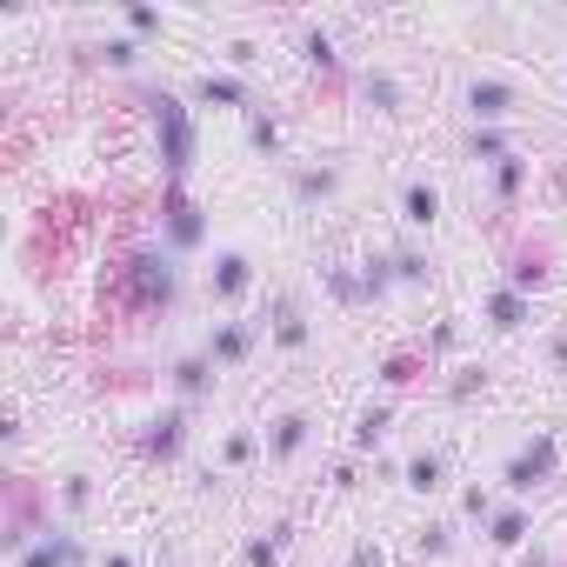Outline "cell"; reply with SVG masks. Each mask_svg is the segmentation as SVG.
<instances>
[{"mask_svg": "<svg viewBox=\"0 0 567 567\" xmlns=\"http://www.w3.org/2000/svg\"><path fill=\"white\" fill-rule=\"evenodd\" d=\"M121 280H127V308H134V315H167L174 295H181V267H174L167 247H141V254H127Z\"/></svg>", "mask_w": 567, "mask_h": 567, "instance_id": "6da1fadb", "label": "cell"}, {"mask_svg": "<svg viewBox=\"0 0 567 567\" xmlns=\"http://www.w3.org/2000/svg\"><path fill=\"white\" fill-rule=\"evenodd\" d=\"M147 107H154V141H161L167 187H181V181H187V167H194V121H187V101L161 87V94H147Z\"/></svg>", "mask_w": 567, "mask_h": 567, "instance_id": "7a4b0ae2", "label": "cell"}, {"mask_svg": "<svg viewBox=\"0 0 567 567\" xmlns=\"http://www.w3.org/2000/svg\"><path fill=\"white\" fill-rule=\"evenodd\" d=\"M207 240V214H200V200L187 194V187H167L161 194V247L181 260V254H194Z\"/></svg>", "mask_w": 567, "mask_h": 567, "instance_id": "3957f363", "label": "cell"}, {"mask_svg": "<svg viewBox=\"0 0 567 567\" xmlns=\"http://www.w3.org/2000/svg\"><path fill=\"white\" fill-rule=\"evenodd\" d=\"M554 467H560L554 434H534V441L501 467V487H507V494H534V487H547V481H554Z\"/></svg>", "mask_w": 567, "mask_h": 567, "instance_id": "277c9868", "label": "cell"}, {"mask_svg": "<svg viewBox=\"0 0 567 567\" xmlns=\"http://www.w3.org/2000/svg\"><path fill=\"white\" fill-rule=\"evenodd\" d=\"M514 107H520V87H514V81H501V74H474V81H467V114H474V127H501Z\"/></svg>", "mask_w": 567, "mask_h": 567, "instance_id": "5b68a950", "label": "cell"}, {"mask_svg": "<svg viewBox=\"0 0 567 567\" xmlns=\"http://www.w3.org/2000/svg\"><path fill=\"white\" fill-rule=\"evenodd\" d=\"M254 348H260V328H254V321H214V334H207L200 354H207L220 374H234V368L254 361Z\"/></svg>", "mask_w": 567, "mask_h": 567, "instance_id": "8992f818", "label": "cell"}, {"mask_svg": "<svg viewBox=\"0 0 567 567\" xmlns=\"http://www.w3.org/2000/svg\"><path fill=\"white\" fill-rule=\"evenodd\" d=\"M267 341H274L280 354H308L315 321H308V308H301L295 295H280V301H274V315H267Z\"/></svg>", "mask_w": 567, "mask_h": 567, "instance_id": "52a82bcc", "label": "cell"}, {"mask_svg": "<svg viewBox=\"0 0 567 567\" xmlns=\"http://www.w3.org/2000/svg\"><path fill=\"white\" fill-rule=\"evenodd\" d=\"M187 421H194V408H181V401H174L167 414H154V421L141 427V454H147V461H174V454L187 447Z\"/></svg>", "mask_w": 567, "mask_h": 567, "instance_id": "ba28073f", "label": "cell"}, {"mask_svg": "<svg viewBox=\"0 0 567 567\" xmlns=\"http://www.w3.org/2000/svg\"><path fill=\"white\" fill-rule=\"evenodd\" d=\"M308 441H315V414L308 408H288V414L267 421V461H280V467H288Z\"/></svg>", "mask_w": 567, "mask_h": 567, "instance_id": "9c48e42d", "label": "cell"}, {"mask_svg": "<svg viewBox=\"0 0 567 567\" xmlns=\"http://www.w3.org/2000/svg\"><path fill=\"white\" fill-rule=\"evenodd\" d=\"M207 288H214V301H247V288H254V260L240 254V247H220L214 254V267H207Z\"/></svg>", "mask_w": 567, "mask_h": 567, "instance_id": "30bf717a", "label": "cell"}, {"mask_svg": "<svg viewBox=\"0 0 567 567\" xmlns=\"http://www.w3.org/2000/svg\"><path fill=\"white\" fill-rule=\"evenodd\" d=\"M288 187H295L301 207H321V200L341 194V167L334 161H288Z\"/></svg>", "mask_w": 567, "mask_h": 567, "instance_id": "8fae6325", "label": "cell"}, {"mask_svg": "<svg viewBox=\"0 0 567 567\" xmlns=\"http://www.w3.org/2000/svg\"><path fill=\"white\" fill-rule=\"evenodd\" d=\"M481 321L494 328V334H514V328H527L534 321V295H520V288H487V301H481Z\"/></svg>", "mask_w": 567, "mask_h": 567, "instance_id": "7c38bea8", "label": "cell"}, {"mask_svg": "<svg viewBox=\"0 0 567 567\" xmlns=\"http://www.w3.org/2000/svg\"><path fill=\"white\" fill-rule=\"evenodd\" d=\"M14 567H87V547H81V534H68V527H48Z\"/></svg>", "mask_w": 567, "mask_h": 567, "instance_id": "4fadbf2b", "label": "cell"}, {"mask_svg": "<svg viewBox=\"0 0 567 567\" xmlns=\"http://www.w3.org/2000/svg\"><path fill=\"white\" fill-rule=\"evenodd\" d=\"M187 94H194L200 107H240V114H260V101H254V87H247L240 74H200Z\"/></svg>", "mask_w": 567, "mask_h": 567, "instance_id": "5bb4252c", "label": "cell"}, {"mask_svg": "<svg viewBox=\"0 0 567 567\" xmlns=\"http://www.w3.org/2000/svg\"><path fill=\"white\" fill-rule=\"evenodd\" d=\"M214 374H220V368H214L207 354H181V361L167 368V381H174V394H181V408H200V401L214 394Z\"/></svg>", "mask_w": 567, "mask_h": 567, "instance_id": "9a60e30c", "label": "cell"}, {"mask_svg": "<svg viewBox=\"0 0 567 567\" xmlns=\"http://www.w3.org/2000/svg\"><path fill=\"white\" fill-rule=\"evenodd\" d=\"M361 101H368L381 121H401V114H408V107H401V81H394L388 68H368V74H361Z\"/></svg>", "mask_w": 567, "mask_h": 567, "instance_id": "2e32d148", "label": "cell"}, {"mask_svg": "<svg viewBox=\"0 0 567 567\" xmlns=\"http://www.w3.org/2000/svg\"><path fill=\"white\" fill-rule=\"evenodd\" d=\"M534 534V514L520 507V501H507V507H494V520H487V540L501 547V554H514L520 540Z\"/></svg>", "mask_w": 567, "mask_h": 567, "instance_id": "e0dca14e", "label": "cell"}, {"mask_svg": "<svg viewBox=\"0 0 567 567\" xmlns=\"http://www.w3.org/2000/svg\"><path fill=\"white\" fill-rule=\"evenodd\" d=\"M401 220L408 227H434L441 220V187L434 181H408L401 187Z\"/></svg>", "mask_w": 567, "mask_h": 567, "instance_id": "ac0fdd59", "label": "cell"}, {"mask_svg": "<svg viewBox=\"0 0 567 567\" xmlns=\"http://www.w3.org/2000/svg\"><path fill=\"white\" fill-rule=\"evenodd\" d=\"M507 288H520V295H540V288H547V254H540V247H514Z\"/></svg>", "mask_w": 567, "mask_h": 567, "instance_id": "d6986e66", "label": "cell"}, {"mask_svg": "<svg viewBox=\"0 0 567 567\" xmlns=\"http://www.w3.org/2000/svg\"><path fill=\"white\" fill-rule=\"evenodd\" d=\"M507 154H520L507 127H474V134H467V161H481V167H501Z\"/></svg>", "mask_w": 567, "mask_h": 567, "instance_id": "ffe728a7", "label": "cell"}, {"mask_svg": "<svg viewBox=\"0 0 567 567\" xmlns=\"http://www.w3.org/2000/svg\"><path fill=\"white\" fill-rule=\"evenodd\" d=\"M260 454H267V441H260L254 427H227V434H220V467H227V474H234V467H254Z\"/></svg>", "mask_w": 567, "mask_h": 567, "instance_id": "44dd1931", "label": "cell"}, {"mask_svg": "<svg viewBox=\"0 0 567 567\" xmlns=\"http://www.w3.org/2000/svg\"><path fill=\"white\" fill-rule=\"evenodd\" d=\"M288 540H295V527L280 520V527H267V534H254L247 547H240V560L247 567H280V554H288Z\"/></svg>", "mask_w": 567, "mask_h": 567, "instance_id": "7402d4cb", "label": "cell"}, {"mask_svg": "<svg viewBox=\"0 0 567 567\" xmlns=\"http://www.w3.org/2000/svg\"><path fill=\"white\" fill-rule=\"evenodd\" d=\"M394 427V401H374V408H361V421H354V454H368V447H381V434Z\"/></svg>", "mask_w": 567, "mask_h": 567, "instance_id": "603a6c76", "label": "cell"}, {"mask_svg": "<svg viewBox=\"0 0 567 567\" xmlns=\"http://www.w3.org/2000/svg\"><path fill=\"white\" fill-rule=\"evenodd\" d=\"M408 487H414V494H441V487H447V461H441L434 447H421V454L408 461Z\"/></svg>", "mask_w": 567, "mask_h": 567, "instance_id": "cb8c5ba5", "label": "cell"}, {"mask_svg": "<svg viewBox=\"0 0 567 567\" xmlns=\"http://www.w3.org/2000/svg\"><path fill=\"white\" fill-rule=\"evenodd\" d=\"M527 167H534L527 154H507V161L494 167V200H501V207H514V200H520V187H527Z\"/></svg>", "mask_w": 567, "mask_h": 567, "instance_id": "d4e9b609", "label": "cell"}, {"mask_svg": "<svg viewBox=\"0 0 567 567\" xmlns=\"http://www.w3.org/2000/svg\"><path fill=\"white\" fill-rule=\"evenodd\" d=\"M121 28H127L134 41H161V34H167V21H161L154 8H141V0H121Z\"/></svg>", "mask_w": 567, "mask_h": 567, "instance_id": "484cf974", "label": "cell"}, {"mask_svg": "<svg viewBox=\"0 0 567 567\" xmlns=\"http://www.w3.org/2000/svg\"><path fill=\"white\" fill-rule=\"evenodd\" d=\"M421 368H427V348H401V354H388V361H381V381H388V388H408Z\"/></svg>", "mask_w": 567, "mask_h": 567, "instance_id": "4316f807", "label": "cell"}, {"mask_svg": "<svg viewBox=\"0 0 567 567\" xmlns=\"http://www.w3.org/2000/svg\"><path fill=\"white\" fill-rule=\"evenodd\" d=\"M414 554H421V560H447V554H454V520H427V527L414 534Z\"/></svg>", "mask_w": 567, "mask_h": 567, "instance_id": "83f0119b", "label": "cell"}, {"mask_svg": "<svg viewBox=\"0 0 567 567\" xmlns=\"http://www.w3.org/2000/svg\"><path fill=\"white\" fill-rule=\"evenodd\" d=\"M394 280H408V288H427L434 280V260L421 247H394Z\"/></svg>", "mask_w": 567, "mask_h": 567, "instance_id": "f1b7e54d", "label": "cell"}, {"mask_svg": "<svg viewBox=\"0 0 567 567\" xmlns=\"http://www.w3.org/2000/svg\"><path fill=\"white\" fill-rule=\"evenodd\" d=\"M301 48H308V68H321L328 81H341V54H334V41H328L321 28H308V34H301Z\"/></svg>", "mask_w": 567, "mask_h": 567, "instance_id": "f546056e", "label": "cell"}, {"mask_svg": "<svg viewBox=\"0 0 567 567\" xmlns=\"http://www.w3.org/2000/svg\"><path fill=\"white\" fill-rule=\"evenodd\" d=\"M247 141H254V154H267V161H280V121L260 107V114H247Z\"/></svg>", "mask_w": 567, "mask_h": 567, "instance_id": "4dcf8cb0", "label": "cell"}, {"mask_svg": "<svg viewBox=\"0 0 567 567\" xmlns=\"http://www.w3.org/2000/svg\"><path fill=\"white\" fill-rule=\"evenodd\" d=\"M361 288H368V301H381V295L394 288V254H374V260H361Z\"/></svg>", "mask_w": 567, "mask_h": 567, "instance_id": "1f68e13d", "label": "cell"}, {"mask_svg": "<svg viewBox=\"0 0 567 567\" xmlns=\"http://www.w3.org/2000/svg\"><path fill=\"white\" fill-rule=\"evenodd\" d=\"M87 501H94V474H68L61 481V514H87Z\"/></svg>", "mask_w": 567, "mask_h": 567, "instance_id": "d6a6232c", "label": "cell"}, {"mask_svg": "<svg viewBox=\"0 0 567 567\" xmlns=\"http://www.w3.org/2000/svg\"><path fill=\"white\" fill-rule=\"evenodd\" d=\"M94 54H101L114 74H134V68H141V41H107V48H94Z\"/></svg>", "mask_w": 567, "mask_h": 567, "instance_id": "836d02e7", "label": "cell"}, {"mask_svg": "<svg viewBox=\"0 0 567 567\" xmlns=\"http://www.w3.org/2000/svg\"><path fill=\"white\" fill-rule=\"evenodd\" d=\"M487 388V368H454V381H447V401L461 408V401H474Z\"/></svg>", "mask_w": 567, "mask_h": 567, "instance_id": "e575fe53", "label": "cell"}, {"mask_svg": "<svg viewBox=\"0 0 567 567\" xmlns=\"http://www.w3.org/2000/svg\"><path fill=\"white\" fill-rule=\"evenodd\" d=\"M461 514L487 527V520H494V494H487V487H467V494H461Z\"/></svg>", "mask_w": 567, "mask_h": 567, "instance_id": "d590c367", "label": "cell"}, {"mask_svg": "<svg viewBox=\"0 0 567 567\" xmlns=\"http://www.w3.org/2000/svg\"><path fill=\"white\" fill-rule=\"evenodd\" d=\"M454 341H461V328H454V321H434V334H427V361L454 354Z\"/></svg>", "mask_w": 567, "mask_h": 567, "instance_id": "8d00e7d4", "label": "cell"}, {"mask_svg": "<svg viewBox=\"0 0 567 567\" xmlns=\"http://www.w3.org/2000/svg\"><path fill=\"white\" fill-rule=\"evenodd\" d=\"M227 61H234V68H254V61H260V48H254V41H227Z\"/></svg>", "mask_w": 567, "mask_h": 567, "instance_id": "74e56055", "label": "cell"}, {"mask_svg": "<svg viewBox=\"0 0 567 567\" xmlns=\"http://www.w3.org/2000/svg\"><path fill=\"white\" fill-rule=\"evenodd\" d=\"M354 567H381V547H374V540H361V547H354Z\"/></svg>", "mask_w": 567, "mask_h": 567, "instance_id": "f35d334b", "label": "cell"}, {"mask_svg": "<svg viewBox=\"0 0 567 567\" xmlns=\"http://www.w3.org/2000/svg\"><path fill=\"white\" fill-rule=\"evenodd\" d=\"M547 361H554V368L567 374V334H554V341H547Z\"/></svg>", "mask_w": 567, "mask_h": 567, "instance_id": "ab89813d", "label": "cell"}, {"mask_svg": "<svg viewBox=\"0 0 567 567\" xmlns=\"http://www.w3.org/2000/svg\"><path fill=\"white\" fill-rule=\"evenodd\" d=\"M94 567H141V560H134V554H121V547H114V554H101V560H94Z\"/></svg>", "mask_w": 567, "mask_h": 567, "instance_id": "60d3db41", "label": "cell"}, {"mask_svg": "<svg viewBox=\"0 0 567 567\" xmlns=\"http://www.w3.org/2000/svg\"><path fill=\"white\" fill-rule=\"evenodd\" d=\"M520 567H547V547H527V554H520Z\"/></svg>", "mask_w": 567, "mask_h": 567, "instance_id": "b9f144b4", "label": "cell"}]
</instances>
